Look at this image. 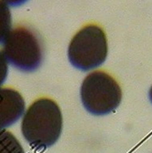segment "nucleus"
<instances>
[{"label":"nucleus","instance_id":"obj_1","mask_svg":"<svg viewBox=\"0 0 152 153\" xmlns=\"http://www.w3.org/2000/svg\"><path fill=\"white\" fill-rule=\"evenodd\" d=\"M62 126L61 109L50 98H40L33 101L22 117V134L36 150L53 145L62 134Z\"/></svg>","mask_w":152,"mask_h":153},{"label":"nucleus","instance_id":"obj_2","mask_svg":"<svg viewBox=\"0 0 152 153\" xmlns=\"http://www.w3.org/2000/svg\"><path fill=\"white\" fill-rule=\"evenodd\" d=\"M2 44V50L7 62L15 69L33 72L40 67L43 60L42 42L30 27H12Z\"/></svg>","mask_w":152,"mask_h":153},{"label":"nucleus","instance_id":"obj_3","mask_svg":"<svg viewBox=\"0 0 152 153\" xmlns=\"http://www.w3.org/2000/svg\"><path fill=\"white\" fill-rule=\"evenodd\" d=\"M108 41L100 26L90 24L84 26L73 36L68 48L69 62L76 69L89 71L105 62Z\"/></svg>","mask_w":152,"mask_h":153},{"label":"nucleus","instance_id":"obj_4","mask_svg":"<svg viewBox=\"0 0 152 153\" xmlns=\"http://www.w3.org/2000/svg\"><path fill=\"white\" fill-rule=\"evenodd\" d=\"M83 106L89 113L104 116L119 107L122 91L112 76L104 71H93L84 79L81 87Z\"/></svg>","mask_w":152,"mask_h":153},{"label":"nucleus","instance_id":"obj_5","mask_svg":"<svg viewBox=\"0 0 152 153\" xmlns=\"http://www.w3.org/2000/svg\"><path fill=\"white\" fill-rule=\"evenodd\" d=\"M25 111L26 104L21 93L10 87H0V131L15 124Z\"/></svg>","mask_w":152,"mask_h":153},{"label":"nucleus","instance_id":"obj_6","mask_svg":"<svg viewBox=\"0 0 152 153\" xmlns=\"http://www.w3.org/2000/svg\"><path fill=\"white\" fill-rule=\"evenodd\" d=\"M0 153H25L16 136L7 129L0 131Z\"/></svg>","mask_w":152,"mask_h":153},{"label":"nucleus","instance_id":"obj_7","mask_svg":"<svg viewBox=\"0 0 152 153\" xmlns=\"http://www.w3.org/2000/svg\"><path fill=\"white\" fill-rule=\"evenodd\" d=\"M12 29V16L10 7L0 0V43Z\"/></svg>","mask_w":152,"mask_h":153},{"label":"nucleus","instance_id":"obj_8","mask_svg":"<svg viewBox=\"0 0 152 153\" xmlns=\"http://www.w3.org/2000/svg\"><path fill=\"white\" fill-rule=\"evenodd\" d=\"M9 63L2 50H0V87H2L8 76Z\"/></svg>","mask_w":152,"mask_h":153},{"label":"nucleus","instance_id":"obj_9","mask_svg":"<svg viewBox=\"0 0 152 153\" xmlns=\"http://www.w3.org/2000/svg\"><path fill=\"white\" fill-rule=\"evenodd\" d=\"M2 2L6 3L7 6L12 7H20L22 5H23L24 3H26L28 0H1Z\"/></svg>","mask_w":152,"mask_h":153},{"label":"nucleus","instance_id":"obj_10","mask_svg":"<svg viewBox=\"0 0 152 153\" xmlns=\"http://www.w3.org/2000/svg\"><path fill=\"white\" fill-rule=\"evenodd\" d=\"M149 98H150V100L152 103V86L151 87L150 90H149Z\"/></svg>","mask_w":152,"mask_h":153}]
</instances>
